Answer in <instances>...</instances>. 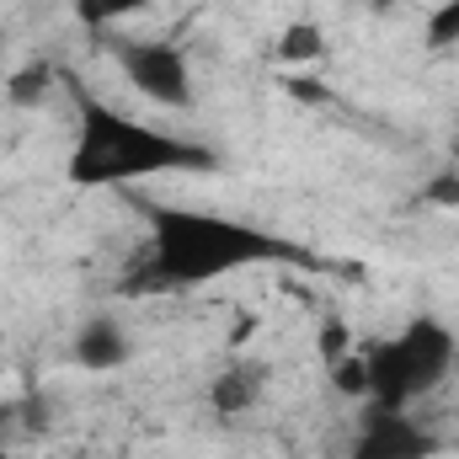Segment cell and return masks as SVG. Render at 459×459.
<instances>
[{
    "mask_svg": "<svg viewBox=\"0 0 459 459\" xmlns=\"http://www.w3.org/2000/svg\"><path fill=\"white\" fill-rule=\"evenodd\" d=\"M144 220H150V251L139 262L134 289L182 294V289H204L225 273H246L262 262H305V251L294 240H283L262 225H246L235 214L144 204Z\"/></svg>",
    "mask_w": 459,
    "mask_h": 459,
    "instance_id": "1",
    "label": "cell"
},
{
    "mask_svg": "<svg viewBox=\"0 0 459 459\" xmlns=\"http://www.w3.org/2000/svg\"><path fill=\"white\" fill-rule=\"evenodd\" d=\"M220 155L166 134L144 117H128L123 108L91 97L75 86V144L65 160V177L75 187H123L144 177H171V171H214Z\"/></svg>",
    "mask_w": 459,
    "mask_h": 459,
    "instance_id": "2",
    "label": "cell"
},
{
    "mask_svg": "<svg viewBox=\"0 0 459 459\" xmlns=\"http://www.w3.org/2000/svg\"><path fill=\"white\" fill-rule=\"evenodd\" d=\"M455 368L459 337L433 316H411L395 337L363 352V401L368 406H411L428 390H438Z\"/></svg>",
    "mask_w": 459,
    "mask_h": 459,
    "instance_id": "3",
    "label": "cell"
},
{
    "mask_svg": "<svg viewBox=\"0 0 459 459\" xmlns=\"http://www.w3.org/2000/svg\"><path fill=\"white\" fill-rule=\"evenodd\" d=\"M117 65L144 102L193 108V70L177 43H117Z\"/></svg>",
    "mask_w": 459,
    "mask_h": 459,
    "instance_id": "4",
    "label": "cell"
},
{
    "mask_svg": "<svg viewBox=\"0 0 459 459\" xmlns=\"http://www.w3.org/2000/svg\"><path fill=\"white\" fill-rule=\"evenodd\" d=\"M433 455H438V438L411 417V406H368L363 401L347 459H433Z\"/></svg>",
    "mask_w": 459,
    "mask_h": 459,
    "instance_id": "5",
    "label": "cell"
},
{
    "mask_svg": "<svg viewBox=\"0 0 459 459\" xmlns=\"http://www.w3.org/2000/svg\"><path fill=\"white\" fill-rule=\"evenodd\" d=\"M70 352H75V363L81 368H123L128 363V332L117 326L113 316H91L81 332H75V342H70Z\"/></svg>",
    "mask_w": 459,
    "mask_h": 459,
    "instance_id": "6",
    "label": "cell"
},
{
    "mask_svg": "<svg viewBox=\"0 0 459 459\" xmlns=\"http://www.w3.org/2000/svg\"><path fill=\"white\" fill-rule=\"evenodd\" d=\"M326 54V32L316 27V22H294V27H283V38H278V59H289V65H310V59H321Z\"/></svg>",
    "mask_w": 459,
    "mask_h": 459,
    "instance_id": "7",
    "label": "cell"
},
{
    "mask_svg": "<svg viewBox=\"0 0 459 459\" xmlns=\"http://www.w3.org/2000/svg\"><path fill=\"white\" fill-rule=\"evenodd\" d=\"M251 401H256V374H251V368H230V374L214 379V411L235 417V411H246Z\"/></svg>",
    "mask_w": 459,
    "mask_h": 459,
    "instance_id": "8",
    "label": "cell"
},
{
    "mask_svg": "<svg viewBox=\"0 0 459 459\" xmlns=\"http://www.w3.org/2000/svg\"><path fill=\"white\" fill-rule=\"evenodd\" d=\"M155 0H75V16L86 27H108V22H123V16H139L150 11Z\"/></svg>",
    "mask_w": 459,
    "mask_h": 459,
    "instance_id": "9",
    "label": "cell"
},
{
    "mask_svg": "<svg viewBox=\"0 0 459 459\" xmlns=\"http://www.w3.org/2000/svg\"><path fill=\"white\" fill-rule=\"evenodd\" d=\"M449 43H459V0H444L428 16V48H449Z\"/></svg>",
    "mask_w": 459,
    "mask_h": 459,
    "instance_id": "10",
    "label": "cell"
},
{
    "mask_svg": "<svg viewBox=\"0 0 459 459\" xmlns=\"http://www.w3.org/2000/svg\"><path fill=\"white\" fill-rule=\"evenodd\" d=\"M428 204H459V177H433Z\"/></svg>",
    "mask_w": 459,
    "mask_h": 459,
    "instance_id": "11",
    "label": "cell"
},
{
    "mask_svg": "<svg viewBox=\"0 0 459 459\" xmlns=\"http://www.w3.org/2000/svg\"><path fill=\"white\" fill-rule=\"evenodd\" d=\"M0 459H11V455H5V449H0Z\"/></svg>",
    "mask_w": 459,
    "mask_h": 459,
    "instance_id": "12",
    "label": "cell"
}]
</instances>
